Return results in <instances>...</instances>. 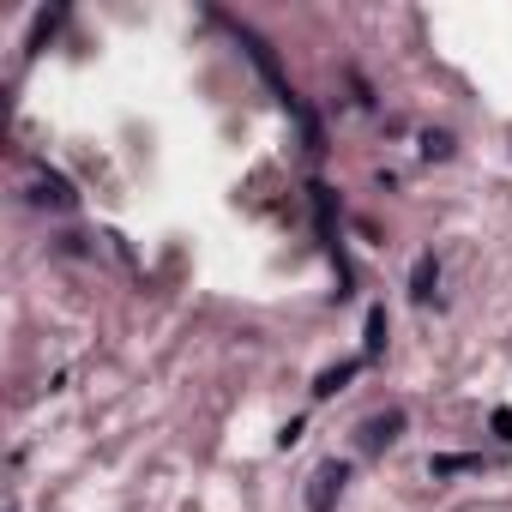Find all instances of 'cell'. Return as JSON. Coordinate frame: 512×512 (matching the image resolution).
Wrapping results in <instances>:
<instances>
[{
  "label": "cell",
  "instance_id": "obj_1",
  "mask_svg": "<svg viewBox=\"0 0 512 512\" xmlns=\"http://www.w3.org/2000/svg\"><path fill=\"white\" fill-rule=\"evenodd\" d=\"M344 482H350V470L332 458V464H320L314 476H308V512H332V500L344 494Z\"/></svg>",
  "mask_w": 512,
  "mask_h": 512
},
{
  "label": "cell",
  "instance_id": "obj_2",
  "mask_svg": "<svg viewBox=\"0 0 512 512\" xmlns=\"http://www.w3.org/2000/svg\"><path fill=\"white\" fill-rule=\"evenodd\" d=\"M398 428H404V416H398V410H392V416H374V422L362 428V446H368V452H380V446H392V440H398Z\"/></svg>",
  "mask_w": 512,
  "mask_h": 512
},
{
  "label": "cell",
  "instance_id": "obj_3",
  "mask_svg": "<svg viewBox=\"0 0 512 512\" xmlns=\"http://www.w3.org/2000/svg\"><path fill=\"white\" fill-rule=\"evenodd\" d=\"M31 187H37V193H31V199H37V205H61V211H67V205H73V187H67V181H61V175H37V181H31Z\"/></svg>",
  "mask_w": 512,
  "mask_h": 512
},
{
  "label": "cell",
  "instance_id": "obj_4",
  "mask_svg": "<svg viewBox=\"0 0 512 512\" xmlns=\"http://www.w3.org/2000/svg\"><path fill=\"white\" fill-rule=\"evenodd\" d=\"M434 284H440V266H434V253H422V260H416V278H410V296H416V302H428V296H434Z\"/></svg>",
  "mask_w": 512,
  "mask_h": 512
},
{
  "label": "cell",
  "instance_id": "obj_5",
  "mask_svg": "<svg viewBox=\"0 0 512 512\" xmlns=\"http://www.w3.org/2000/svg\"><path fill=\"white\" fill-rule=\"evenodd\" d=\"M350 374H356V362H344V368H326V374L314 380V398H332V392H338V386H344Z\"/></svg>",
  "mask_w": 512,
  "mask_h": 512
},
{
  "label": "cell",
  "instance_id": "obj_6",
  "mask_svg": "<svg viewBox=\"0 0 512 512\" xmlns=\"http://www.w3.org/2000/svg\"><path fill=\"white\" fill-rule=\"evenodd\" d=\"M380 350H386V314L374 308L368 314V356H380Z\"/></svg>",
  "mask_w": 512,
  "mask_h": 512
},
{
  "label": "cell",
  "instance_id": "obj_7",
  "mask_svg": "<svg viewBox=\"0 0 512 512\" xmlns=\"http://www.w3.org/2000/svg\"><path fill=\"white\" fill-rule=\"evenodd\" d=\"M422 151H428V157H446V151H452V139H446V133H428V139H422Z\"/></svg>",
  "mask_w": 512,
  "mask_h": 512
},
{
  "label": "cell",
  "instance_id": "obj_8",
  "mask_svg": "<svg viewBox=\"0 0 512 512\" xmlns=\"http://www.w3.org/2000/svg\"><path fill=\"white\" fill-rule=\"evenodd\" d=\"M494 434H500V440H512V410H494Z\"/></svg>",
  "mask_w": 512,
  "mask_h": 512
}]
</instances>
